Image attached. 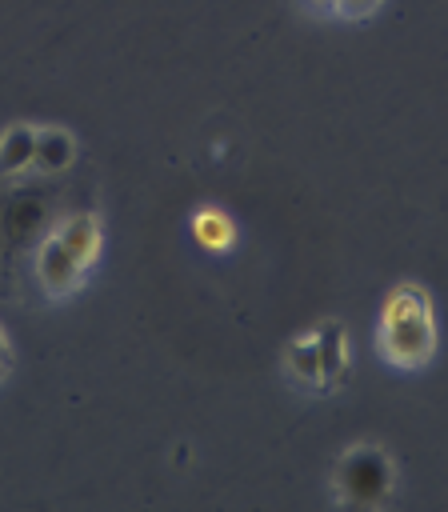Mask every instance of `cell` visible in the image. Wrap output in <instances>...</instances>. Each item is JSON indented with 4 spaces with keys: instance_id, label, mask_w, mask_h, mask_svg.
Instances as JSON below:
<instances>
[{
    "instance_id": "cell-1",
    "label": "cell",
    "mask_w": 448,
    "mask_h": 512,
    "mask_svg": "<svg viewBox=\"0 0 448 512\" xmlns=\"http://www.w3.org/2000/svg\"><path fill=\"white\" fill-rule=\"evenodd\" d=\"M440 344L436 332V308L424 284H396L380 308V328H376V352L384 364L396 372H420L432 364Z\"/></svg>"
},
{
    "instance_id": "cell-2",
    "label": "cell",
    "mask_w": 448,
    "mask_h": 512,
    "mask_svg": "<svg viewBox=\"0 0 448 512\" xmlns=\"http://www.w3.org/2000/svg\"><path fill=\"white\" fill-rule=\"evenodd\" d=\"M104 248V232H100V216L92 212H76L68 220H60L36 248L32 256V276L36 288L48 300H68L84 288L92 264L100 260Z\"/></svg>"
},
{
    "instance_id": "cell-3",
    "label": "cell",
    "mask_w": 448,
    "mask_h": 512,
    "mask_svg": "<svg viewBox=\"0 0 448 512\" xmlns=\"http://www.w3.org/2000/svg\"><path fill=\"white\" fill-rule=\"evenodd\" d=\"M284 380L304 396H332L352 372V336L340 320H316L300 328L280 356Z\"/></svg>"
},
{
    "instance_id": "cell-4",
    "label": "cell",
    "mask_w": 448,
    "mask_h": 512,
    "mask_svg": "<svg viewBox=\"0 0 448 512\" xmlns=\"http://www.w3.org/2000/svg\"><path fill=\"white\" fill-rule=\"evenodd\" d=\"M332 500L344 508H388L400 488L396 460L380 444H348L328 476Z\"/></svg>"
},
{
    "instance_id": "cell-5",
    "label": "cell",
    "mask_w": 448,
    "mask_h": 512,
    "mask_svg": "<svg viewBox=\"0 0 448 512\" xmlns=\"http://www.w3.org/2000/svg\"><path fill=\"white\" fill-rule=\"evenodd\" d=\"M72 160H76V140L68 128H56V124L32 128V172L36 176H56L72 168Z\"/></svg>"
},
{
    "instance_id": "cell-6",
    "label": "cell",
    "mask_w": 448,
    "mask_h": 512,
    "mask_svg": "<svg viewBox=\"0 0 448 512\" xmlns=\"http://www.w3.org/2000/svg\"><path fill=\"white\" fill-rule=\"evenodd\" d=\"M192 236L208 252H228L236 244V220L216 204H200L192 212Z\"/></svg>"
},
{
    "instance_id": "cell-7",
    "label": "cell",
    "mask_w": 448,
    "mask_h": 512,
    "mask_svg": "<svg viewBox=\"0 0 448 512\" xmlns=\"http://www.w3.org/2000/svg\"><path fill=\"white\" fill-rule=\"evenodd\" d=\"M32 172V128L28 124H12L0 136V180Z\"/></svg>"
},
{
    "instance_id": "cell-8",
    "label": "cell",
    "mask_w": 448,
    "mask_h": 512,
    "mask_svg": "<svg viewBox=\"0 0 448 512\" xmlns=\"http://www.w3.org/2000/svg\"><path fill=\"white\" fill-rule=\"evenodd\" d=\"M388 0H336V16L340 20H368L384 8Z\"/></svg>"
},
{
    "instance_id": "cell-9",
    "label": "cell",
    "mask_w": 448,
    "mask_h": 512,
    "mask_svg": "<svg viewBox=\"0 0 448 512\" xmlns=\"http://www.w3.org/2000/svg\"><path fill=\"white\" fill-rule=\"evenodd\" d=\"M12 360H16V356H12V340H8V332L0 328V384L12 376Z\"/></svg>"
},
{
    "instance_id": "cell-10",
    "label": "cell",
    "mask_w": 448,
    "mask_h": 512,
    "mask_svg": "<svg viewBox=\"0 0 448 512\" xmlns=\"http://www.w3.org/2000/svg\"><path fill=\"white\" fill-rule=\"evenodd\" d=\"M312 16H336V0H300Z\"/></svg>"
}]
</instances>
